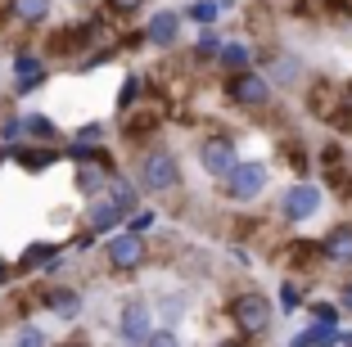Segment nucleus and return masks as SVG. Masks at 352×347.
Segmentation results:
<instances>
[{
    "label": "nucleus",
    "mask_w": 352,
    "mask_h": 347,
    "mask_svg": "<svg viewBox=\"0 0 352 347\" xmlns=\"http://www.w3.org/2000/svg\"><path fill=\"white\" fill-rule=\"evenodd\" d=\"M217 10H221L217 0H195V5H190V19H195V23H212Z\"/></svg>",
    "instance_id": "22"
},
{
    "label": "nucleus",
    "mask_w": 352,
    "mask_h": 347,
    "mask_svg": "<svg viewBox=\"0 0 352 347\" xmlns=\"http://www.w3.org/2000/svg\"><path fill=\"white\" fill-rule=\"evenodd\" d=\"M262 190H267V167L262 163H235L226 172V194L235 199V203H249Z\"/></svg>",
    "instance_id": "2"
},
{
    "label": "nucleus",
    "mask_w": 352,
    "mask_h": 347,
    "mask_svg": "<svg viewBox=\"0 0 352 347\" xmlns=\"http://www.w3.org/2000/svg\"><path fill=\"white\" fill-rule=\"evenodd\" d=\"M19 122H23V131H28V135H45V140L54 135V122H50V117H36V113H28V117H19Z\"/></svg>",
    "instance_id": "21"
},
{
    "label": "nucleus",
    "mask_w": 352,
    "mask_h": 347,
    "mask_svg": "<svg viewBox=\"0 0 352 347\" xmlns=\"http://www.w3.org/2000/svg\"><path fill=\"white\" fill-rule=\"evenodd\" d=\"M217 50H221L217 32H204V36H199V54H217Z\"/></svg>",
    "instance_id": "29"
},
{
    "label": "nucleus",
    "mask_w": 352,
    "mask_h": 347,
    "mask_svg": "<svg viewBox=\"0 0 352 347\" xmlns=\"http://www.w3.org/2000/svg\"><path fill=\"white\" fill-rule=\"evenodd\" d=\"M45 306H50L59 320H77L82 316V298H77L73 289H50V293H45Z\"/></svg>",
    "instance_id": "11"
},
{
    "label": "nucleus",
    "mask_w": 352,
    "mask_h": 347,
    "mask_svg": "<svg viewBox=\"0 0 352 347\" xmlns=\"http://www.w3.org/2000/svg\"><path fill=\"white\" fill-rule=\"evenodd\" d=\"M176 181H181V167H176L172 153L154 149L140 158V190H149V194H163V190H176Z\"/></svg>",
    "instance_id": "1"
},
{
    "label": "nucleus",
    "mask_w": 352,
    "mask_h": 347,
    "mask_svg": "<svg viewBox=\"0 0 352 347\" xmlns=\"http://www.w3.org/2000/svg\"><path fill=\"white\" fill-rule=\"evenodd\" d=\"M149 225H154V212H149V208H140V212L131 216V235H145Z\"/></svg>",
    "instance_id": "27"
},
{
    "label": "nucleus",
    "mask_w": 352,
    "mask_h": 347,
    "mask_svg": "<svg viewBox=\"0 0 352 347\" xmlns=\"http://www.w3.org/2000/svg\"><path fill=\"white\" fill-rule=\"evenodd\" d=\"M230 316H235V325L244 329V334H262V329L271 325V302L262 293H239L235 302H230Z\"/></svg>",
    "instance_id": "3"
},
{
    "label": "nucleus",
    "mask_w": 352,
    "mask_h": 347,
    "mask_svg": "<svg viewBox=\"0 0 352 347\" xmlns=\"http://www.w3.org/2000/svg\"><path fill=\"white\" fill-rule=\"evenodd\" d=\"M221 63L226 68H249V45H239V41H230V45H221Z\"/></svg>",
    "instance_id": "18"
},
{
    "label": "nucleus",
    "mask_w": 352,
    "mask_h": 347,
    "mask_svg": "<svg viewBox=\"0 0 352 347\" xmlns=\"http://www.w3.org/2000/svg\"><path fill=\"white\" fill-rule=\"evenodd\" d=\"M221 347H239V343H221Z\"/></svg>",
    "instance_id": "37"
},
{
    "label": "nucleus",
    "mask_w": 352,
    "mask_h": 347,
    "mask_svg": "<svg viewBox=\"0 0 352 347\" xmlns=\"http://www.w3.org/2000/svg\"><path fill=\"white\" fill-rule=\"evenodd\" d=\"M19 163L28 167V172H41V167L54 163V149H36V153H32V149H19Z\"/></svg>",
    "instance_id": "19"
},
{
    "label": "nucleus",
    "mask_w": 352,
    "mask_h": 347,
    "mask_svg": "<svg viewBox=\"0 0 352 347\" xmlns=\"http://www.w3.org/2000/svg\"><path fill=\"white\" fill-rule=\"evenodd\" d=\"M135 91H140V82H135V77H126V86H122V95H118V109H131V100H135Z\"/></svg>",
    "instance_id": "28"
},
{
    "label": "nucleus",
    "mask_w": 352,
    "mask_h": 347,
    "mask_svg": "<svg viewBox=\"0 0 352 347\" xmlns=\"http://www.w3.org/2000/svg\"><path fill=\"white\" fill-rule=\"evenodd\" d=\"M325 253H330L334 262H352V230H334V235L325 239Z\"/></svg>",
    "instance_id": "14"
},
{
    "label": "nucleus",
    "mask_w": 352,
    "mask_h": 347,
    "mask_svg": "<svg viewBox=\"0 0 352 347\" xmlns=\"http://www.w3.org/2000/svg\"><path fill=\"white\" fill-rule=\"evenodd\" d=\"M41 82H45V72H41V77H19V82H14V91H19V95H28V91H36Z\"/></svg>",
    "instance_id": "31"
},
{
    "label": "nucleus",
    "mask_w": 352,
    "mask_h": 347,
    "mask_svg": "<svg viewBox=\"0 0 352 347\" xmlns=\"http://www.w3.org/2000/svg\"><path fill=\"white\" fill-rule=\"evenodd\" d=\"M5 280H10V266H5V257H0V289H5Z\"/></svg>",
    "instance_id": "34"
},
{
    "label": "nucleus",
    "mask_w": 352,
    "mask_h": 347,
    "mask_svg": "<svg viewBox=\"0 0 352 347\" xmlns=\"http://www.w3.org/2000/svg\"><path fill=\"white\" fill-rule=\"evenodd\" d=\"M186 306H190V293H172V298H163V302H158V311H163V320L172 325V320H181V311H186Z\"/></svg>",
    "instance_id": "20"
},
{
    "label": "nucleus",
    "mask_w": 352,
    "mask_h": 347,
    "mask_svg": "<svg viewBox=\"0 0 352 347\" xmlns=\"http://www.w3.org/2000/svg\"><path fill=\"white\" fill-rule=\"evenodd\" d=\"M280 302H285V306H298V289H294V284H285V293H280Z\"/></svg>",
    "instance_id": "32"
},
{
    "label": "nucleus",
    "mask_w": 352,
    "mask_h": 347,
    "mask_svg": "<svg viewBox=\"0 0 352 347\" xmlns=\"http://www.w3.org/2000/svg\"><path fill=\"white\" fill-rule=\"evenodd\" d=\"M339 343V334H334V325H316V329H302L298 338H294V347H334Z\"/></svg>",
    "instance_id": "12"
},
{
    "label": "nucleus",
    "mask_w": 352,
    "mask_h": 347,
    "mask_svg": "<svg viewBox=\"0 0 352 347\" xmlns=\"http://www.w3.org/2000/svg\"><path fill=\"white\" fill-rule=\"evenodd\" d=\"M230 100L244 104V109H262V104L271 100V86L262 82L258 72H239L235 82H230Z\"/></svg>",
    "instance_id": "7"
},
{
    "label": "nucleus",
    "mask_w": 352,
    "mask_h": 347,
    "mask_svg": "<svg viewBox=\"0 0 352 347\" xmlns=\"http://www.w3.org/2000/svg\"><path fill=\"white\" fill-rule=\"evenodd\" d=\"M109 199H113L122 212H135V185L131 181H109Z\"/></svg>",
    "instance_id": "15"
},
{
    "label": "nucleus",
    "mask_w": 352,
    "mask_h": 347,
    "mask_svg": "<svg viewBox=\"0 0 352 347\" xmlns=\"http://www.w3.org/2000/svg\"><path fill=\"white\" fill-rule=\"evenodd\" d=\"M19 135H23V122H19V117H10V122L0 126V140H19Z\"/></svg>",
    "instance_id": "30"
},
{
    "label": "nucleus",
    "mask_w": 352,
    "mask_h": 347,
    "mask_svg": "<svg viewBox=\"0 0 352 347\" xmlns=\"http://www.w3.org/2000/svg\"><path fill=\"white\" fill-rule=\"evenodd\" d=\"M41 59H32V54H19V59H14V77H41Z\"/></svg>",
    "instance_id": "24"
},
{
    "label": "nucleus",
    "mask_w": 352,
    "mask_h": 347,
    "mask_svg": "<svg viewBox=\"0 0 352 347\" xmlns=\"http://www.w3.org/2000/svg\"><path fill=\"white\" fill-rule=\"evenodd\" d=\"M54 262V244H32L28 253H23V271H36V266H50Z\"/></svg>",
    "instance_id": "16"
},
{
    "label": "nucleus",
    "mask_w": 352,
    "mask_h": 347,
    "mask_svg": "<svg viewBox=\"0 0 352 347\" xmlns=\"http://www.w3.org/2000/svg\"><path fill=\"white\" fill-rule=\"evenodd\" d=\"M118 334H122V343H131V347H145V338L154 334L149 306H145V302H126V306H122V320H118Z\"/></svg>",
    "instance_id": "4"
},
{
    "label": "nucleus",
    "mask_w": 352,
    "mask_h": 347,
    "mask_svg": "<svg viewBox=\"0 0 352 347\" xmlns=\"http://www.w3.org/2000/svg\"><path fill=\"white\" fill-rule=\"evenodd\" d=\"M280 212L289 216V221H307V216H316L321 212V190L316 185H294L289 194H285V203H280Z\"/></svg>",
    "instance_id": "5"
},
{
    "label": "nucleus",
    "mask_w": 352,
    "mask_h": 347,
    "mask_svg": "<svg viewBox=\"0 0 352 347\" xmlns=\"http://www.w3.org/2000/svg\"><path fill=\"white\" fill-rule=\"evenodd\" d=\"M14 347H45V334L36 325H23L19 334H14Z\"/></svg>",
    "instance_id": "23"
},
{
    "label": "nucleus",
    "mask_w": 352,
    "mask_h": 347,
    "mask_svg": "<svg viewBox=\"0 0 352 347\" xmlns=\"http://www.w3.org/2000/svg\"><path fill=\"white\" fill-rule=\"evenodd\" d=\"M63 347H77V343H63Z\"/></svg>",
    "instance_id": "38"
},
{
    "label": "nucleus",
    "mask_w": 352,
    "mask_h": 347,
    "mask_svg": "<svg viewBox=\"0 0 352 347\" xmlns=\"http://www.w3.org/2000/svg\"><path fill=\"white\" fill-rule=\"evenodd\" d=\"M122 216H126V212H122V208H118L109 194H95V199H91V212H86V221H91L95 235H104V230H113Z\"/></svg>",
    "instance_id": "9"
},
{
    "label": "nucleus",
    "mask_w": 352,
    "mask_h": 347,
    "mask_svg": "<svg viewBox=\"0 0 352 347\" xmlns=\"http://www.w3.org/2000/svg\"><path fill=\"white\" fill-rule=\"evenodd\" d=\"M10 10H14V19H23V23H41L45 14H50V0H14Z\"/></svg>",
    "instance_id": "13"
},
{
    "label": "nucleus",
    "mask_w": 352,
    "mask_h": 347,
    "mask_svg": "<svg viewBox=\"0 0 352 347\" xmlns=\"http://www.w3.org/2000/svg\"><path fill=\"white\" fill-rule=\"evenodd\" d=\"M5 158H10V149H5V144H0V163H5Z\"/></svg>",
    "instance_id": "36"
},
{
    "label": "nucleus",
    "mask_w": 352,
    "mask_h": 347,
    "mask_svg": "<svg viewBox=\"0 0 352 347\" xmlns=\"http://www.w3.org/2000/svg\"><path fill=\"white\" fill-rule=\"evenodd\" d=\"M343 306H352V284H348V289H343Z\"/></svg>",
    "instance_id": "35"
},
{
    "label": "nucleus",
    "mask_w": 352,
    "mask_h": 347,
    "mask_svg": "<svg viewBox=\"0 0 352 347\" xmlns=\"http://www.w3.org/2000/svg\"><path fill=\"white\" fill-rule=\"evenodd\" d=\"M176 32H181V14L163 10V14H154V19H149L145 36H149L154 45H172V41H176Z\"/></svg>",
    "instance_id": "10"
},
{
    "label": "nucleus",
    "mask_w": 352,
    "mask_h": 347,
    "mask_svg": "<svg viewBox=\"0 0 352 347\" xmlns=\"http://www.w3.org/2000/svg\"><path fill=\"white\" fill-rule=\"evenodd\" d=\"M199 158H204V167H208L212 176H226L230 167L239 163V158H235V140H208Z\"/></svg>",
    "instance_id": "8"
},
{
    "label": "nucleus",
    "mask_w": 352,
    "mask_h": 347,
    "mask_svg": "<svg viewBox=\"0 0 352 347\" xmlns=\"http://www.w3.org/2000/svg\"><path fill=\"white\" fill-rule=\"evenodd\" d=\"M104 253H109V266H118V271H131V266L145 262V239L126 230V235H113V239H109V248H104Z\"/></svg>",
    "instance_id": "6"
},
{
    "label": "nucleus",
    "mask_w": 352,
    "mask_h": 347,
    "mask_svg": "<svg viewBox=\"0 0 352 347\" xmlns=\"http://www.w3.org/2000/svg\"><path fill=\"white\" fill-rule=\"evenodd\" d=\"M145 347H181V338H176L172 329H154V334L145 338Z\"/></svg>",
    "instance_id": "25"
},
{
    "label": "nucleus",
    "mask_w": 352,
    "mask_h": 347,
    "mask_svg": "<svg viewBox=\"0 0 352 347\" xmlns=\"http://www.w3.org/2000/svg\"><path fill=\"white\" fill-rule=\"evenodd\" d=\"M113 10H140V0H113Z\"/></svg>",
    "instance_id": "33"
},
{
    "label": "nucleus",
    "mask_w": 352,
    "mask_h": 347,
    "mask_svg": "<svg viewBox=\"0 0 352 347\" xmlns=\"http://www.w3.org/2000/svg\"><path fill=\"white\" fill-rule=\"evenodd\" d=\"M311 316H316V325H334V320H339V311H334L330 302H316V306H311Z\"/></svg>",
    "instance_id": "26"
},
{
    "label": "nucleus",
    "mask_w": 352,
    "mask_h": 347,
    "mask_svg": "<svg viewBox=\"0 0 352 347\" xmlns=\"http://www.w3.org/2000/svg\"><path fill=\"white\" fill-rule=\"evenodd\" d=\"M104 185H109V176H104L100 167H82V172H77V190H82V194H100Z\"/></svg>",
    "instance_id": "17"
}]
</instances>
